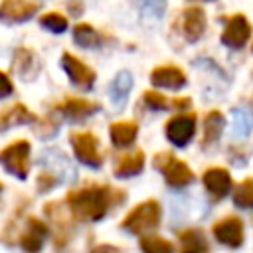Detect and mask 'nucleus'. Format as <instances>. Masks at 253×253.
I'll list each match as a JSON object with an SVG mask.
<instances>
[{
    "label": "nucleus",
    "instance_id": "nucleus-29",
    "mask_svg": "<svg viewBox=\"0 0 253 253\" xmlns=\"http://www.w3.org/2000/svg\"><path fill=\"white\" fill-rule=\"evenodd\" d=\"M12 91H14V87H12V81L8 79V75H6L4 71H0V99L8 97Z\"/></svg>",
    "mask_w": 253,
    "mask_h": 253
},
{
    "label": "nucleus",
    "instance_id": "nucleus-17",
    "mask_svg": "<svg viewBox=\"0 0 253 253\" xmlns=\"http://www.w3.org/2000/svg\"><path fill=\"white\" fill-rule=\"evenodd\" d=\"M47 237V225L36 217L28 219V229L20 239V245L26 251H38L43 245V239Z\"/></svg>",
    "mask_w": 253,
    "mask_h": 253
},
{
    "label": "nucleus",
    "instance_id": "nucleus-18",
    "mask_svg": "<svg viewBox=\"0 0 253 253\" xmlns=\"http://www.w3.org/2000/svg\"><path fill=\"white\" fill-rule=\"evenodd\" d=\"M144 168V152L136 150L130 154H123L119 156L117 164H115V174L119 178H126V176H134Z\"/></svg>",
    "mask_w": 253,
    "mask_h": 253
},
{
    "label": "nucleus",
    "instance_id": "nucleus-26",
    "mask_svg": "<svg viewBox=\"0 0 253 253\" xmlns=\"http://www.w3.org/2000/svg\"><path fill=\"white\" fill-rule=\"evenodd\" d=\"M40 24L43 28H47L49 32H55V34H61L67 30V18L63 14H57V12H47L40 18Z\"/></svg>",
    "mask_w": 253,
    "mask_h": 253
},
{
    "label": "nucleus",
    "instance_id": "nucleus-25",
    "mask_svg": "<svg viewBox=\"0 0 253 253\" xmlns=\"http://www.w3.org/2000/svg\"><path fill=\"white\" fill-rule=\"evenodd\" d=\"M233 202L247 210V208H253V178H247L243 180L237 188H235V194H233Z\"/></svg>",
    "mask_w": 253,
    "mask_h": 253
},
{
    "label": "nucleus",
    "instance_id": "nucleus-3",
    "mask_svg": "<svg viewBox=\"0 0 253 253\" xmlns=\"http://www.w3.org/2000/svg\"><path fill=\"white\" fill-rule=\"evenodd\" d=\"M160 221V204L154 200L138 204L123 221V227L130 233H142L146 229L156 227Z\"/></svg>",
    "mask_w": 253,
    "mask_h": 253
},
{
    "label": "nucleus",
    "instance_id": "nucleus-6",
    "mask_svg": "<svg viewBox=\"0 0 253 253\" xmlns=\"http://www.w3.org/2000/svg\"><path fill=\"white\" fill-rule=\"evenodd\" d=\"M61 65L67 73V77L71 79L73 85L81 87V89H91L95 83V71L91 67H87L79 57H75L73 53L65 51L61 55Z\"/></svg>",
    "mask_w": 253,
    "mask_h": 253
},
{
    "label": "nucleus",
    "instance_id": "nucleus-15",
    "mask_svg": "<svg viewBox=\"0 0 253 253\" xmlns=\"http://www.w3.org/2000/svg\"><path fill=\"white\" fill-rule=\"evenodd\" d=\"M150 81L156 87H166V89H180L186 83V75L182 69L174 65H160L152 71Z\"/></svg>",
    "mask_w": 253,
    "mask_h": 253
},
{
    "label": "nucleus",
    "instance_id": "nucleus-21",
    "mask_svg": "<svg viewBox=\"0 0 253 253\" xmlns=\"http://www.w3.org/2000/svg\"><path fill=\"white\" fill-rule=\"evenodd\" d=\"M221 130H223V115L219 111H210L204 121V142L206 144L215 142Z\"/></svg>",
    "mask_w": 253,
    "mask_h": 253
},
{
    "label": "nucleus",
    "instance_id": "nucleus-8",
    "mask_svg": "<svg viewBox=\"0 0 253 253\" xmlns=\"http://www.w3.org/2000/svg\"><path fill=\"white\" fill-rule=\"evenodd\" d=\"M196 132V115H176L166 123V136L176 146H184Z\"/></svg>",
    "mask_w": 253,
    "mask_h": 253
},
{
    "label": "nucleus",
    "instance_id": "nucleus-31",
    "mask_svg": "<svg viewBox=\"0 0 253 253\" xmlns=\"http://www.w3.org/2000/svg\"><path fill=\"white\" fill-rule=\"evenodd\" d=\"M0 192H2V182H0Z\"/></svg>",
    "mask_w": 253,
    "mask_h": 253
},
{
    "label": "nucleus",
    "instance_id": "nucleus-13",
    "mask_svg": "<svg viewBox=\"0 0 253 253\" xmlns=\"http://www.w3.org/2000/svg\"><path fill=\"white\" fill-rule=\"evenodd\" d=\"M204 186L215 200H219L231 190V176L225 168H210L204 172Z\"/></svg>",
    "mask_w": 253,
    "mask_h": 253
},
{
    "label": "nucleus",
    "instance_id": "nucleus-23",
    "mask_svg": "<svg viewBox=\"0 0 253 253\" xmlns=\"http://www.w3.org/2000/svg\"><path fill=\"white\" fill-rule=\"evenodd\" d=\"M73 40L81 47H93V45L99 43V36H97V32L89 24H77L73 28Z\"/></svg>",
    "mask_w": 253,
    "mask_h": 253
},
{
    "label": "nucleus",
    "instance_id": "nucleus-24",
    "mask_svg": "<svg viewBox=\"0 0 253 253\" xmlns=\"http://www.w3.org/2000/svg\"><path fill=\"white\" fill-rule=\"evenodd\" d=\"M140 249H144L146 253H170L174 251V245L158 235H146L140 237Z\"/></svg>",
    "mask_w": 253,
    "mask_h": 253
},
{
    "label": "nucleus",
    "instance_id": "nucleus-5",
    "mask_svg": "<svg viewBox=\"0 0 253 253\" xmlns=\"http://www.w3.org/2000/svg\"><path fill=\"white\" fill-rule=\"evenodd\" d=\"M71 140V146L75 150V156L79 162L91 166V168H99L103 158L99 154V148H97V138L91 134V132H73L69 136Z\"/></svg>",
    "mask_w": 253,
    "mask_h": 253
},
{
    "label": "nucleus",
    "instance_id": "nucleus-14",
    "mask_svg": "<svg viewBox=\"0 0 253 253\" xmlns=\"http://www.w3.org/2000/svg\"><path fill=\"white\" fill-rule=\"evenodd\" d=\"M57 111L71 121H83V119H87L99 111V103H93L87 99H65L57 107Z\"/></svg>",
    "mask_w": 253,
    "mask_h": 253
},
{
    "label": "nucleus",
    "instance_id": "nucleus-11",
    "mask_svg": "<svg viewBox=\"0 0 253 253\" xmlns=\"http://www.w3.org/2000/svg\"><path fill=\"white\" fill-rule=\"evenodd\" d=\"M206 30V16L204 10L198 6H190L184 10L182 16V32L188 42H198Z\"/></svg>",
    "mask_w": 253,
    "mask_h": 253
},
{
    "label": "nucleus",
    "instance_id": "nucleus-22",
    "mask_svg": "<svg viewBox=\"0 0 253 253\" xmlns=\"http://www.w3.org/2000/svg\"><path fill=\"white\" fill-rule=\"evenodd\" d=\"M180 243H182V251L184 253H198V251H206L208 243L202 237V233L198 229H186L180 233Z\"/></svg>",
    "mask_w": 253,
    "mask_h": 253
},
{
    "label": "nucleus",
    "instance_id": "nucleus-16",
    "mask_svg": "<svg viewBox=\"0 0 253 253\" xmlns=\"http://www.w3.org/2000/svg\"><path fill=\"white\" fill-rule=\"evenodd\" d=\"M34 121H36V115L26 105L16 103L10 109H2L0 111V132L10 128V126L26 125V123H34Z\"/></svg>",
    "mask_w": 253,
    "mask_h": 253
},
{
    "label": "nucleus",
    "instance_id": "nucleus-1",
    "mask_svg": "<svg viewBox=\"0 0 253 253\" xmlns=\"http://www.w3.org/2000/svg\"><path fill=\"white\" fill-rule=\"evenodd\" d=\"M125 198L123 192L109 186H89L81 190H73L67 194L65 202L75 219L81 221H97L105 217L111 206L119 204Z\"/></svg>",
    "mask_w": 253,
    "mask_h": 253
},
{
    "label": "nucleus",
    "instance_id": "nucleus-19",
    "mask_svg": "<svg viewBox=\"0 0 253 253\" xmlns=\"http://www.w3.org/2000/svg\"><path fill=\"white\" fill-rule=\"evenodd\" d=\"M109 134H111V140L115 146H128L134 142L136 134H138V126L134 123H115L111 125L109 128Z\"/></svg>",
    "mask_w": 253,
    "mask_h": 253
},
{
    "label": "nucleus",
    "instance_id": "nucleus-28",
    "mask_svg": "<svg viewBox=\"0 0 253 253\" xmlns=\"http://www.w3.org/2000/svg\"><path fill=\"white\" fill-rule=\"evenodd\" d=\"M55 184H57V178L51 172H43V174L38 176V188H40V192H47Z\"/></svg>",
    "mask_w": 253,
    "mask_h": 253
},
{
    "label": "nucleus",
    "instance_id": "nucleus-7",
    "mask_svg": "<svg viewBox=\"0 0 253 253\" xmlns=\"http://www.w3.org/2000/svg\"><path fill=\"white\" fill-rule=\"evenodd\" d=\"M40 10L38 2L32 0H2L0 2V22L20 24L30 20Z\"/></svg>",
    "mask_w": 253,
    "mask_h": 253
},
{
    "label": "nucleus",
    "instance_id": "nucleus-20",
    "mask_svg": "<svg viewBox=\"0 0 253 253\" xmlns=\"http://www.w3.org/2000/svg\"><path fill=\"white\" fill-rule=\"evenodd\" d=\"M132 87V77L128 71H121L117 73V77L113 79L111 83V99L117 103V105H123L128 97V91Z\"/></svg>",
    "mask_w": 253,
    "mask_h": 253
},
{
    "label": "nucleus",
    "instance_id": "nucleus-30",
    "mask_svg": "<svg viewBox=\"0 0 253 253\" xmlns=\"http://www.w3.org/2000/svg\"><path fill=\"white\" fill-rule=\"evenodd\" d=\"M200 2H210V0H200Z\"/></svg>",
    "mask_w": 253,
    "mask_h": 253
},
{
    "label": "nucleus",
    "instance_id": "nucleus-10",
    "mask_svg": "<svg viewBox=\"0 0 253 253\" xmlns=\"http://www.w3.org/2000/svg\"><path fill=\"white\" fill-rule=\"evenodd\" d=\"M213 235L227 247H239L243 243V223L239 217H225L213 225Z\"/></svg>",
    "mask_w": 253,
    "mask_h": 253
},
{
    "label": "nucleus",
    "instance_id": "nucleus-2",
    "mask_svg": "<svg viewBox=\"0 0 253 253\" xmlns=\"http://www.w3.org/2000/svg\"><path fill=\"white\" fill-rule=\"evenodd\" d=\"M0 164L12 176L24 180L30 172V142L28 140H14L6 148L0 150Z\"/></svg>",
    "mask_w": 253,
    "mask_h": 253
},
{
    "label": "nucleus",
    "instance_id": "nucleus-9",
    "mask_svg": "<svg viewBox=\"0 0 253 253\" xmlns=\"http://www.w3.org/2000/svg\"><path fill=\"white\" fill-rule=\"evenodd\" d=\"M251 36V26L249 22L245 20L243 14H235L227 20L225 28H223V34H221V43H225L227 47H241L245 45V42L249 40Z\"/></svg>",
    "mask_w": 253,
    "mask_h": 253
},
{
    "label": "nucleus",
    "instance_id": "nucleus-27",
    "mask_svg": "<svg viewBox=\"0 0 253 253\" xmlns=\"http://www.w3.org/2000/svg\"><path fill=\"white\" fill-rule=\"evenodd\" d=\"M144 103L148 107H152V109H158V111H162L166 107H172V103L162 93H156V91H146L144 93Z\"/></svg>",
    "mask_w": 253,
    "mask_h": 253
},
{
    "label": "nucleus",
    "instance_id": "nucleus-12",
    "mask_svg": "<svg viewBox=\"0 0 253 253\" xmlns=\"http://www.w3.org/2000/svg\"><path fill=\"white\" fill-rule=\"evenodd\" d=\"M12 67L14 71L26 79V81H32L38 73H40V59L36 57V53L28 47H18L16 53H14V59H12Z\"/></svg>",
    "mask_w": 253,
    "mask_h": 253
},
{
    "label": "nucleus",
    "instance_id": "nucleus-4",
    "mask_svg": "<svg viewBox=\"0 0 253 253\" xmlns=\"http://www.w3.org/2000/svg\"><path fill=\"white\" fill-rule=\"evenodd\" d=\"M154 166H156L158 170H162L166 182H168L172 188H184V186H188V184L194 180L192 170H190L182 160H178L174 154H170V152L156 154Z\"/></svg>",
    "mask_w": 253,
    "mask_h": 253
}]
</instances>
